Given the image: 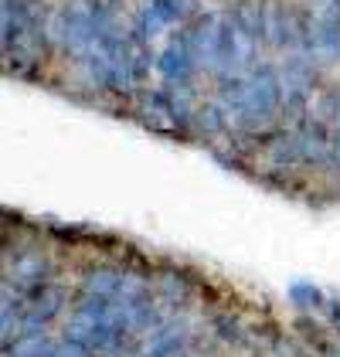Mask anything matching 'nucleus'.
Returning a JSON list of instances; mask_svg holds the SVG:
<instances>
[{"instance_id":"1a4fd4ad","label":"nucleus","mask_w":340,"mask_h":357,"mask_svg":"<svg viewBox=\"0 0 340 357\" xmlns=\"http://www.w3.org/2000/svg\"><path fill=\"white\" fill-rule=\"evenodd\" d=\"M55 347V340L45 333H28V337H17L10 347H3V357H48Z\"/></svg>"},{"instance_id":"6e6552de","label":"nucleus","mask_w":340,"mask_h":357,"mask_svg":"<svg viewBox=\"0 0 340 357\" xmlns=\"http://www.w3.org/2000/svg\"><path fill=\"white\" fill-rule=\"evenodd\" d=\"M191 130H198L201 137H218V133H225L228 116H225V109L218 106V99L201 102L198 112H194V126H191Z\"/></svg>"},{"instance_id":"7ed1b4c3","label":"nucleus","mask_w":340,"mask_h":357,"mask_svg":"<svg viewBox=\"0 0 340 357\" xmlns=\"http://www.w3.org/2000/svg\"><path fill=\"white\" fill-rule=\"evenodd\" d=\"M157 72L164 75V82H177V85H191L194 82V72H201L187 41H184V31H177L170 38V45L160 52L157 58Z\"/></svg>"},{"instance_id":"20e7f679","label":"nucleus","mask_w":340,"mask_h":357,"mask_svg":"<svg viewBox=\"0 0 340 357\" xmlns=\"http://www.w3.org/2000/svg\"><path fill=\"white\" fill-rule=\"evenodd\" d=\"M153 296H157V303L164 306L167 317H177V310H180V306L187 303V296H191V282H187V275L180 273V269L164 266L160 273L153 275Z\"/></svg>"},{"instance_id":"9d476101","label":"nucleus","mask_w":340,"mask_h":357,"mask_svg":"<svg viewBox=\"0 0 340 357\" xmlns=\"http://www.w3.org/2000/svg\"><path fill=\"white\" fill-rule=\"evenodd\" d=\"M289 300L296 303L300 310H323V306H327V296H323L313 282H293V286H289Z\"/></svg>"},{"instance_id":"9b49d317","label":"nucleus","mask_w":340,"mask_h":357,"mask_svg":"<svg viewBox=\"0 0 340 357\" xmlns=\"http://www.w3.org/2000/svg\"><path fill=\"white\" fill-rule=\"evenodd\" d=\"M215 333L225 340V344H238L242 340V327H238V317H228L222 313L218 320H215Z\"/></svg>"},{"instance_id":"39448f33","label":"nucleus","mask_w":340,"mask_h":357,"mask_svg":"<svg viewBox=\"0 0 340 357\" xmlns=\"http://www.w3.org/2000/svg\"><path fill=\"white\" fill-rule=\"evenodd\" d=\"M65 303H68V293L61 286H55V282H45V286L24 293V313L38 317L41 324H52L58 313L65 310Z\"/></svg>"},{"instance_id":"f257e3e1","label":"nucleus","mask_w":340,"mask_h":357,"mask_svg":"<svg viewBox=\"0 0 340 357\" xmlns=\"http://www.w3.org/2000/svg\"><path fill=\"white\" fill-rule=\"evenodd\" d=\"M52 275H55V266H52V259H48L41 248H17L14 259H10V255L3 259V279L14 282V286L24 289V293L45 286V282H52Z\"/></svg>"},{"instance_id":"f8f14e48","label":"nucleus","mask_w":340,"mask_h":357,"mask_svg":"<svg viewBox=\"0 0 340 357\" xmlns=\"http://www.w3.org/2000/svg\"><path fill=\"white\" fill-rule=\"evenodd\" d=\"M48 357H95L88 347H82V344H75V340H68V337H61V340H55V347H52V354Z\"/></svg>"},{"instance_id":"f03ea898","label":"nucleus","mask_w":340,"mask_h":357,"mask_svg":"<svg viewBox=\"0 0 340 357\" xmlns=\"http://www.w3.org/2000/svg\"><path fill=\"white\" fill-rule=\"evenodd\" d=\"M184 41L191 48V55L198 61V68H208L218 75V58H222V17L204 14L191 28H184Z\"/></svg>"},{"instance_id":"0eeeda50","label":"nucleus","mask_w":340,"mask_h":357,"mask_svg":"<svg viewBox=\"0 0 340 357\" xmlns=\"http://www.w3.org/2000/svg\"><path fill=\"white\" fill-rule=\"evenodd\" d=\"M228 17H231V21H235L242 31H245L252 41L265 45V7H262V3L242 0V3H235V7L228 10Z\"/></svg>"},{"instance_id":"423d86ee","label":"nucleus","mask_w":340,"mask_h":357,"mask_svg":"<svg viewBox=\"0 0 340 357\" xmlns=\"http://www.w3.org/2000/svg\"><path fill=\"white\" fill-rule=\"evenodd\" d=\"M119 286H123V269H116V266H92V269H85L79 293L113 303L119 300Z\"/></svg>"}]
</instances>
